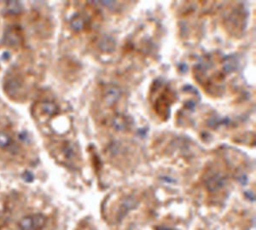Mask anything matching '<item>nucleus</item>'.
Segmentation results:
<instances>
[{
  "label": "nucleus",
  "instance_id": "nucleus-5",
  "mask_svg": "<svg viewBox=\"0 0 256 230\" xmlns=\"http://www.w3.org/2000/svg\"><path fill=\"white\" fill-rule=\"evenodd\" d=\"M8 11L12 15H16V14H19L20 10H22V6H20L19 2L16 1H12V2H8V7H7Z\"/></svg>",
  "mask_w": 256,
  "mask_h": 230
},
{
  "label": "nucleus",
  "instance_id": "nucleus-4",
  "mask_svg": "<svg viewBox=\"0 0 256 230\" xmlns=\"http://www.w3.org/2000/svg\"><path fill=\"white\" fill-rule=\"evenodd\" d=\"M0 149L12 153L13 155L19 151V147L15 141L3 131H0Z\"/></svg>",
  "mask_w": 256,
  "mask_h": 230
},
{
  "label": "nucleus",
  "instance_id": "nucleus-7",
  "mask_svg": "<svg viewBox=\"0 0 256 230\" xmlns=\"http://www.w3.org/2000/svg\"><path fill=\"white\" fill-rule=\"evenodd\" d=\"M24 178H25V180L26 182H32L34 180V176L32 174H31L30 172H26L25 174H24Z\"/></svg>",
  "mask_w": 256,
  "mask_h": 230
},
{
  "label": "nucleus",
  "instance_id": "nucleus-1",
  "mask_svg": "<svg viewBox=\"0 0 256 230\" xmlns=\"http://www.w3.org/2000/svg\"><path fill=\"white\" fill-rule=\"evenodd\" d=\"M46 216L36 213L24 217L19 222L18 226L20 230H41L46 225Z\"/></svg>",
  "mask_w": 256,
  "mask_h": 230
},
{
  "label": "nucleus",
  "instance_id": "nucleus-6",
  "mask_svg": "<svg viewBox=\"0 0 256 230\" xmlns=\"http://www.w3.org/2000/svg\"><path fill=\"white\" fill-rule=\"evenodd\" d=\"M83 24L84 23H83V20H82V18H76L72 20L71 26L73 27L74 29L79 31L83 27Z\"/></svg>",
  "mask_w": 256,
  "mask_h": 230
},
{
  "label": "nucleus",
  "instance_id": "nucleus-3",
  "mask_svg": "<svg viewBox=\"0 0 256 230\" xmlns=\"http://www.w3.org/2000/svg\"><path fill=\"white\" fill-rule=\"evenodd\" d=\"M4 90L13 99H16L20 96L24 90V82L18 76H10L4 84Z\"/></svg>",
  "mask_w": 256,
  "mask_h": 230
},
{
  "label": "nucleus",
  "instance_id": "nucleus-2",
  "mask_svg": "<svg viewBox=\"0 0 256 230\" xmlns=\"http://www.w3.org/2000/svg\"><path fill=\"white\" fill-rule=\"evenodd\" d=\"M58 112V108L55 103L52 102H38L34 107V115L38 120L49 119L50 117L55 115Z\"/></svg>",
  "mask_w": 256,
  "mask_h": 230
}]
</instances>
